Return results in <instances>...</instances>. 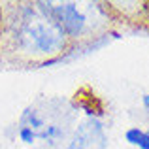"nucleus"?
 Masks as SVG:
<instances>
[{"label": "nucleus", "mask_w": 149, "mask_h": 149, "mask_svg": "<svg viewBox=\"0 0 149 149\" xmlns=\"http://www.w3.org/2000/svg\"><path fill=\"white\" fill-rule=\"evenodd\" d=\"M17 44L29 53H55L64 45V34L44 13H26L17 26Z\"/></svg>", "instance_id": "obj_1"}, {"label": "nucleus", "mask_w": 149, "mask_h": 149, "mask_svg": "<svg viewBox=\"0 0 149 149\" xmlns=\"http://www.w3.org/2000/svg\"><path fill=\"white\" fill-rule=\"evenodd\" d=\"M38 10L49 19L51 23L62 30V34H72L77 36L87 25L85 13L76 6V4H45L40 2Z\"/></svg>", "instance_id": "obj_2"}, {"label": "nucleus", "mask_w": 149, "mask_h": 149, "mask_svg": "<svg viewBox=\"0 0 149 149\" xmlns=\"http://www.w3.org/2000/svg\"><path fill=\"white\" fill-rule=\"evenodd\" d=\"M108 138L98 121H87L77 128L68 149H106Z\"/></svg>", "instance_id": "obj_3"}, {"label": "nucleus", "mask_w": 149, "mask_h": 149, "mask_svg": "<svg viewBox=\"0 0 149 149\" xmlns=\"http://www.w3.org/2000/svg\"><path fill=\"white\" fill-rule=\"evenodd\" d=\"M125 138H127V142L130 146H136L140 149H149V130H142L138 127H132L127 130Z\"/></svg>", "instance_id": "obj_4"}, {"label": "nucleus", "mask_w": 149, "mask_h": 149, "mask_svg": "<svg viewBox=\"0 0 149 149\" xmlns=\"http://www.w3.org/2000/svg\"><path fill=\"white\" fill-rule=\"evenodd\" d=\"M142 102H143V108L149 111V95H143V98H142Z\"/></svg>", "instance_id": "obj_5"}]
</instances>
